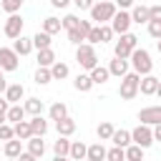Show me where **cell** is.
<instances>
[{
    "instance_id": "6da1fadb",
    "label": "cell",
    "mask_w": 161,
    "mask_h": 161,
    "mask_svg": "<svg viewBox=\"0 0 161 161\" xmlns=\"http://www.w3.org/2000/svg\"><path fill=\"white\" fill-rule=\"evenodd\" d=\"M98 53H96V45L93 43H88V40H83L80 45H75V63L83 68V70H91V68H96L98 65Z\"/></svg>"
},
{
    "instance_id": "7a4b0ae2",
    "label": "cell",
    "mask_w": 161,
    "mask_h": 161,
    "mask_svg": "<svg viewBox=\"0 0 161 161\" xmlns=\"http://www.w3.org/2000/svg\"><path fill=\"white\" fill-rule=\"evenodd\" d=\"M128 63H131V70H136L138 75H146L153 70V60H151V53L146 48H133L131 55H128Z\"/></svg>"
},
{
    "instance_id": "3957f363",
    "label": "cell",
    "mask_w": 161,
    "mask_h": 161,
    "mask_svg": "<svg viewBox=\"0 0 161 161\" xmlns=\"http://www.w3.org/2000/svg\"><path fill=\"white\" fill-rule=\"evenodd\" d=\"M118 8H116V3L113 0H96L93 5H91V20L96 23V25H101V23H108L111 18H113V13H116Z\"/></svg>"
},
{
    "instance_id": "277c9868",
    "label": "cell",
    "mask_w": 161,
    "mask_h": 161,
    "mask_svg": "<svg viewBox=\"0 0 161 161\" xmlns=\"http://www.w3.org/2000/svg\"><path fill=\"white\" fill-rule=\"evenodd\" d=\"M138 83H141V75L136 70H128L121 75V86H118V96L123 101H133L138 96Z\"/></svg>"
},
{
    "instance_id": "5b68a950",
    "label": "cell",
    "mask_w": 161,
    "mask_h": 161,
    "mask_svg": "<svg viewBox=\"0 0 161 161\" xmlns=\"http://www.w3.org/2000/svg\"><path fill=\"white\" fill-rule=\"evenodd\" d=\"M138 45V38L128 30V33H121L118 35V40H116V45H113V55H118V58H128L131 55V50Z\"/></svg>"
},
{
    "instance_id": "8992f818",
    "label": "cell",
    "mask_w": 161,
    "mask_h": 161,
    "mask_svg": "<svg viewBox=\"0 0 161 161\" xmlns=\"http://www.w3.org/2000/svg\"><path fill=\"white\" fill-rule=\"evenodd\" d=\"M108 25L113 28V33H116V35H121V33H128V30H131V25H133V20H131V13H128V10H123V8H118V10L113 13V18L108 20Z\"/></svg>"
},
{
    "instance_id": "52a82bcc",
    "label": "cell",
    "mask_w": 161,
    "mask_h": 161,
    "mask_svg": "<svg viewBox=\"0 0 161 161\" xmlns=\"http://www.w3.org/2000/svg\"><path fill=\"white\" fill-rule=\"evenodd\" d=\"M131 141L138 143L141 148H148V146L153 143V128H151L148 123H138V126L131 131Z\"/></svg>"
},
{
    "instance_id": "ba28073f",
    "label": "cell",
    "mask_w": 161,
    "mask_h": 161,
    "mask_svg": "<svg viewBox=\"0 0 161 161\" xmlns=\"http://www.w3.org/2000/svg\"><path fill=\"white\" fill-rule=\"evenodd\" d=\"M23 25H25V20L18 13H10L8 20H5V25H3V35L10 38V40H15L18 35H23Z\"/></svg>"
},
{
    "instance_id": "9c48e42d",
    "label": "cell",
    "mask_w": 161,
    "mask_h": 161,
    "mask_svg": "<svg viewBox=\"0 0 161 161\" xmlns=\"http://www.w3.org/2000/svg\"><path fill=\"white\" fill-rule=\"evenodd\" d=\"M18 65H20V55H18L13 48L0 45V68H3L5 73H10V70H18Z\"/></svg>"
},
{
    "instance_id": "30bf717a",
    "label": "cell",
    "mask_w": 161,
    "mask_h": 161,
    "mask_svg": "<svg viewBox=\"0 0 161 161\" xmlns=\"http://www.w3.org/2000/svg\"><path fill=\"white\" fill-rule=\"evenodd\" d=\"M138 123H148V126H156L161 123V106H146L138 111Z\"/></svg>"
},
{
    "instance_id": "8fae6325",
    "label": "cell",
    "mask_w": 161,
    "mask_h": 161,
    "mask_svg": "<svg viewBox=\"0 0 161 161\" xmlns=\"http://www.w3.org/2000/svg\"><path fill=\"white\" fill-rule=\"evenodd\" d=\"M131 70V63H128V58H118V55H113V60L108 63V73L111 75H116V78H121L123 73H128Z\"/></svg>"
},
{
    "instance_id": "7c38bea8",
    "label": "cell",
    "mask_w": 161,
    "mask_h": 161,
    "mask_svg": "<svg viewBox=\"0 0 161 161\" xmlns=\"http://www.w3.org/2000/svg\"><path fill=\"white\" fill-rule=\"evenodd\" d=\"M156 86H158V78H156L153 73H146V75H141L138 93H141V96H153V93H156Z\"/></svg>"
},
{
    "instance_id": "4fadbf2b",
    "label": "cell",
    "mask_w": 161,
    "mask_h": 161,
    "mask_svg": "<svg viewBox=\"0 0 161 161\" xmlns=\"http://www.w3.org/2000/svg\"><path fill=\"white\" fill-rule=\"evenodd\" d=\"M3 96L8 98V103H20L25 98V86L23 83H8V88H5Z\"/></svg>"
},
{
    "instance_id": "5bb4252c",
    "label": "cell",
    "mask_w": 161,
    "mask_h": 161,
    "mask_svg": "<svg viewBox=\"0 0 161 161\" xmlns=\"http://www.w3.org/2000/svg\"><path fill=\"white\" fill-rule=\"evenodd\" d=\"M13 50L23 58V55H28V53H33L35 48H33V38H28V35H18L15 38V43H13Z\"/></svg>"
},
{
    "instance_id": "9a60e30c",
    "label": "cell",
    "mask_w": 161,
    "mask_h": 161,
    "mask_svg": "<svg viewBox=\"0 0 161 161\" xmlns=\"http://www.w3.org/2000/svg\"><path fill=\"white\" fill-rule=\"evenodd\" d=\"M128 13H131V20H133L136 25H143V23L151 20V18H148V5H136V3H133Z\"/></svg>"
},
{
    "instance_id": "2e32d148",
    "label": "cell",
    "mask_w": 161,
    "mask_h": 161,
    "mask_svg": "<svg viewBox=\"0 0 161 161\" xmlns=\"http://www.w3.org/2000/svg\"><path fill=\"white\" fill-rule=\"evenodd\" d=\"M55 123V131L60 133V136H73L75 133V121L70 118V116H63V118H58V121H53Z\"/></svg>"
},
{
    "instance_id": "e0dca14e",
    "label": "cell",
    "mask_w": 161,
    "mask_h": 161,
    "mask_svg": "<svg viewBox=\"0 0 161 161\" xmlns=\"http://www.w3.org/2000/svg\"><path fill=\"white\" fill-rule=\"evenodd\" d=\"M25 143H28V151H30L35 158H43V156H45V141H43V136H30Z\"/></svg>"
},
{
    "instance_id": "ac0fdd59",
    "label": "cell",
    "mask_w": 161,
    "mask_h": 161,
    "mask_svg": "<svg viewBox=\"0 0 161 161\" xmlns=\"http://www.w3.org/2000/svg\"><path fill=\"white\" fill-rule=\"evenodd\" d=\"M68 151H70V136H60V133H58V141L53 143V153H55V158H58V161L65 158Z\"/></svg>"
},
{
    "instance_id": "d6986e66",
    "label": "cell",
    "mask_w": 161,
    "mask_h": 161,
    "mask_svg": "<svg viewBox=\"0 0 161 161\" xmlns=\"http://www.w3.org/2000/svg\"><path fill=\"white\" fill-rule=\"evenodd\" d=\"M88 73H91V80H93V86H103V83L111 78V73H108V65H101V63H98L96 68H91Z\"/></svg>"
},
{
    "instance_id": "ffe728a7",
    "label": "cell",
    "mask_w": 161,
    "mask_h": 161,
    "mask_svg": "<svg viewBox=\"0 0 161 161\" xmlns=\"http://www.w3.org/2000/svg\"><path fill=\"white\" fill-rule=\"evenodd\" d=\"M20 151H23V141H20V138H15V136H13V138H8V141H5V146H3V153H5L8 158H18V156H20Z\"/></svg>"
},
{
    "instance_id": "44dd1931",
    "label": "cell",
    "mask_w": 161,
    "mask_h": 161,
    "mask_svg": "<svg viewBox=\"0 0 161 161\" xmlns=\"http://www.w3.org/2000/svg\"><path fill=\"white\" fill-rule=\"evenodd\" d=\"M13 133H15V138H20V141H28L30 136H33V128H30V121H18V123H13Z\"/></svg>"
},
{
    "instance_id": "7402d4cb",
    "label": "cell",
    "mask_w": 161,
    "mask_h": 161,
    "mask_svg": "<svg viewBox=\"0 0 161 161\" xmlns=\"http://www.w3.org/2000/svg\"><path fill=\"white\" fill-rule=\"evenodd\" d=\"M86 158H88V161H103V158H106V146H103V141L91 143L88 151H86Z\"/></svg>"
},
{
    "instance_id": "603a6c76",
    "label": "cell",
    "mask_w": 161,
    "mask_h": 161,
    "mask_svg": "<svg viewBox=\"0 0 161 161\" xmlns=\"http://www.w3.org/2000/svg\"><path fill=\"white\" fill-rule=\"evenodd\" d=\"M73 88H75V91H80V93H88V91L93 88L91 73H88V70H86V73H78V75H75V80H73Z\"/></svg>"
},
{
    "instance_id": "cb8c5ba5",
    "label": "cell",
    "mask_w": 161,
    "mask_h": 161,
    "mask_svg": "<svg viewBox=\"0 0 161 161\" xmlns=\"http://www.w3.org/2000/svg\"><path fill=\"white\" fill-rule=\"evenodd\" d=\"M30 128H33V136H45L48 133V121L43 118V113L30 116Z\"/></svg>"
},
{
    "instance_id": "d4e9b609",
    "label": "cell",
    "mask_w": 161,
    "mask_h": 161,
    "mask_svg": "<svg viewBox=\"0 0 161 161\" xmlns=\"http://www.w3.org/2000/svg\"><path fill=\"white\" fill-rule=\"evenodd\" d=\"M50 45H53V35H50V33L38 30V33L33 35V48H35V50H40V48H50Z\"/></svg>"
},
{
    "instance_id": "484cf974",
    "label": "cell",
    "mask_w": 161,
    "mask_h": 161,
    "mask_svg": "<svg viewBox=\"0 0 161 161\" xmlns=\"http://www.w3.org/2000/svg\"><path fill=\"white\" fill-rule=\"evenodd\" d=\"M55 60H58V58H55V50H53V45H50V48H40V50H38V65H45V68H50Z\"/></svg>"
},
{
    "instance_id": "4316f807",
    "label": "cell",
    "mask_w": 161,
    "mask_h": 161,
    "mask_svg": "<svg viewBox=\"0 0 161 161\" xmlns=\"http://www.w3.org/2000/svg\"><path fill=\"white\" fill-rule=\"evenodd\" d=\"M23 108H25V113L28 116H38V113H43V108H45V103L40 101V98H25V103H23Z\"/></svg>"
},
{
    "instance_id": "83f0119b",
    "label": "cell",
    "mask_w": 161,
    "mask_h": 161,
    "mask_svg": "<svg viewBox=\"0 0 161 161\" xmlns=\"http://www.w3.org/2000/svg\"><path fill=\"white\" fill-rule=\"evenodd\" d=\"M28 113H25V108L20 106V103H10L8 106V113H5V118L10 121V123H18V121H23Z\"/></svg>"
},
{
    "instance_id": "f1b7e54d",
    "label": "cell",
    "mask_w": 161,
    "mask_h": 161,
    "mask_svg": "<svg viewBox=\"0 0 161 161\" xmlns=\"http://www.w3.org/2000/svg\"><path fill=\"white\" fill-rule=\"evenodd\" d=\"M50 73H53V80H63V78H68V75H70V68H68V63L55 60V63L50 65Z\"/></svg>"
},
{
    "instance_id": "f546056e",
    "label": "cell",
    "mask_w": 161,
    "mask_h": 161,
    "mask_svg": "<svg viewBox=\"0 0 161 161\" xmlns=\"http://www.w3.org/2000/svg\"><path fill=\"white\" fill-rule=\"evenodd\" d=\"M63 116H68V106H65L63 101L50 103V108H48V118H50V121H58V118H63Z\"/></svg>"
},
{
    "instance_id": "4dcf8cb0",
    "label": "cell",
    "mask_w": 161,
    "mask_h": 161,
    "mask_svg": "<svg viewBox=\"0 0 161 161\" xmlns=\"http://www.w3.org/2000/svg\"><path fill=\"white\" fill-rule=\"evenodd\" d=\"M111 143H116V146H128L131 143V131H126V128H116L113 131V136H111Z\"/></svg>"
},
{
    "instance_id": "1f68e13d",
    "label": "cell",
    "mask_w": 161,
    "mask_h": 161,
    "mask_svg": "<svg viewBox=\"0 0 161 161\" xmlns=\"http://www.w3.org/2000/svg\"><path fill=\"white\" fill-rule=\"evenodd\" d=\"M60 28H63V23H60V18H55V15H48V18L43 20V30L50 33V35L60 33Z\"/></svg>"
},
{
    "instance_id": "d6a6232c",
    "label": "cell",
    "mask_w": 161,
    "mask_h": 161,
    "mask_svg": "<svg viewBox=\"0 0 161 161\" xmlns=\"http://www.w3.org/2000/svg\"><path fill=\"white\" fill-rule=\"evenodd\" d=\"M113 131H116V126H113L111 121H101V123H98V128H96V133H98V138H101V141H111Z\"/></svg>"
},
{
    "instance_id": "836d02e7",
    "label": "cell",
    "mask_w": 161,
    "mask_h": 161,
    "mask_svg": "<svg viewBox=\"0 0 161 161\" xmlns=\"http://www.w3.org/2000/svg\"><path fill=\"white\" fill-rule=\"evenodd\" d=\"M86 151H88V146H86L83 141H70V151H68V156L75 158V161H80V158H86Z\"/></svg>"
},
{
    "instance_id": "e575fe53",
    "label": "cell",
    "mask_w": 161,
    "mask_h": 161,
    "mask_svg": "<svg viewBox=\"0 0 161 161\" xmlns=\"http://www.w3.org/2000/svg\"><path fill=\"white\" fill-rule=\"evenodd\" d=\"M53 80V73H50V68H45V65H38V70H35V83L38 86H48Z\"/></svg>"
},
{
    "instance_id": "d590c367",
    "label": "cell",
    "mask_w": 161,
    "mask_h": 161,
    "mask_svg": "<svg viewBox=\"0 0 161 161\" xmlns=\"http://www.w3.org/2000/svg\"><path fill=\"white\" fill-rule=\"evenodd\" d=\"M143 151H146V148H141L138 143L131 141V143L126 146V158H128V161H141V158H143Z\"/></svg>"
},
{
    "instance_id": "8d00e7d4",
    "label": "cell",
    "mask_w": 161,
    "mask_h": 161,
    "mask_svg": "<svg viewBox=\"0 0 161 161\" xmlns=\"http://www.w3.org/2000/svg\"><path fill=\"white\" fill-rule=\"evenodd\" d=\"M106 158H108V161H123V158H126V148L113 143V148H106Z\"/></svg>"
},
{
    "instance_id": "74e56055",
    "label": "cell",
    "mask_w": 161,
    "mask_h": 161,
    "mask_svg": "<svg viewBox=\"0 0 161 161\" xmlns=\"http://www.w3.org/2000/svg\"><path fill=\"white\" fill-rule=\"evenodd\" d=\"M23 3H25V0H0V8H3L8 15H10V13H20Z\"/></svg>"
},
{
    "instance_id": "f35d334b",
    "label": "cell",
    "mask_w": 161,
    "mask_h": 161,
    "mask_svg": "<svg viewBox=\"0 0 161 161\" xmlns=\"http://www.w3.org/2000/svg\"><path fill=\"white\" fill-rule=\"evenodd\" d=\"M65 33H68V43H73V45H80V43L86 40V35L78 30V25H75V28H70V30H65Z\"/></svg>"
},
{
    "instance_id": "ab89813d",
    "label": "cell",
    "mask_w": 161,
    "mask_h": 161,
    "mask_svg": "<svg viewBox=\"0 0 161 161\" xmlns=\"http://www.w3.org/2000/svg\"><path fill=\"white\" fill-rule=\"evenodd\" d=\"M146 28H148V35H151L153 40H158V38H161V20H148V23H146Z\"/></svg>"
},
{
    "instance_id": "60d3db41",
    "label": "cell",
    "mask_w": 161,
    "mask_h": 161,
    "mask_svg": "<svg viewBox=\"0 0 161 161\" xmlns=\"http://www.w3.org/2000/svg\"><path fill=\"white\" fill-rule=\"evenodd\" d=\"M86 40H88V43H93V45H98V43H101V25H96V23H93V28L88 30Z\"/></svg>"
},
{
    "instance_id": "b9f144b4",
    "label": "cell",
    "mask_w": 161,
    "mask_h": 161,
    "mask_svg": "<svg viewBox=\"0 0 161 161\" xmlns=\"http://www.w3.org/2000/svg\"><path fill=\"white\" fill-rule=\"evenodd\" d=\"M15 133H13V123L10 121H3L0 123V141H8V138H13Z\"/></svg>"
},
{
    "instance_id": "7bdbcfd3",
    "label": "cell",
    "mask_w": 161,
    "mask_h": 161,
    "mask_svg": "<svg viewBox=\"0 0 161 161\" xmlns=\"http://www.w3.org/2000/svg\"><path fill=\"white\" fill-rule=\"evenodd\" d=\"M113 28L108 25V23H101V43H108V40H113Z\"/></svg>"
},
{
    "instance_id": "ee69618b",
    "label": "cell",
    "mask_w": 161,
    "mask_h": 161,
    "mask_svg": "<svg viewBox=\"0 0 161 161\" xmlns=\"http://www.w3.org/2000/svg\"><path fill=\"white\" fill-rule=\"evenodd\" d=\"M78 20H80L78 15H73V13H68V15H65V18L60 20V23H63V28H65V30H70V28H75V25H78Z\"/></svg>"
},
{
    "instance_id": "f6af8a7d",
    "label": "cell",
    "mask_w": 161,
    "mask_h": 161,
    "mask_svg": "<svg viewBox=\"0 0 161 161\" xmlns=\"http://www.w3.org/2000/svg\"><path fill=\"white\" fill-rule=\"evenodd\" d=\"M148 18L151 20H161V5H148Z\"/></svg>"
},
{
    "instance_id": "bcb514c9",
    "label": "cell",
    "mask_w": 161,
    "mask_h": 161,
    "mask_svg": "<svg viewBox=\"0 0 161 161\" xmlns=\"http://www.w3.org/2000/svg\"><path fill=\"white\" fill-rule=\"evenodd\" d=\"M8 106H10V103H8V98H5V96H0V123H3V121H8V118H5Z\"/></svg>"
},
{
    "instance_id": "7dc6e473",
    "label": "cell",
    "mask_w": 161,
    "mask_h": 161,
    "mask_svg": "<svg viewBox=\"0 0 161 161\" xmlns=\"http://www.w3.org/2000/svg\"><path fill=\"white\" fill-rule=\"evenodd\" d=\"M91 28H93V20H78V30H80L83 35H88Z\"/></svg>"
},
{
    "instance_id": "c3c4849f",
    "label": "cell",
    "mask_w": 161,
    "mask_h": 161,
    "mask_svg": "<svg viewBox=\"0 0 161 161\" xmlns=\"http://www.w3.org/2000/svg\"><path fill=\"white\" fill-rule=\"evenodd\" d=\"M93 3H96V0H73V5H75L78 10H91Z\"/></svg>"
},
{
    "instance_id": "681fc988",
    "label": "cell",
    "mask_w": 161,
    "mask_h": 161,
    "mask_svg": "<svg viewBox=\"0 0 161 161\" xmlns=\"http://www.w3.org/2000/svg\"><path fill=\"white\" fill-rule=\"evenodd\" d=\"M116 3V8H123V10H131V5L136 3V0H113Z\"/></svg>"
},
{
    "instance_id": "f907efd6",
    "label": "cell",
    "mask_w": 161,
    "mask_h": 161,
    "mask_svg": "<svg viewBox=\"0 0 161 161\" xmlns=\"http://www.w3.org/2000/svg\"><path fill=\"white\" fill-rule=\"evenodd\" d=\"M70 3H73V0H50V5H53V8H60V10H63V8H68Z\"/></svg>"
},
{
    "instance_id": "816d5d0a",
    "label": "cell",
    "mask_w": 161,
    "mask_h": 161,
    "mask_svg": "<svg viewBox=\"0 0 161 161\" xmlns=\"http://www.w3.org/2000/svg\"><path fill=\"white\" fill-rule=\"evenodd\" d=\"M20 161H35V156L30 153V151H20V156H18Z\"/></svg>"
},
{
    "instance_id": "f5cc1de1",
    "label": "cell",
    "mask_w": 161,
    "mask_h": 161,
    "mask_svg": "<svg viewBox=\"0 0 161 161\" xmlns=\"http://www.w3.org/2000/svg\"><path fill=\"white\" fill-rule=\"evenodd\" d=\"M151 128H153V141H161V123H156Z\"/></svg>"
},
{
    "instance_id": "db71d44e",
    "label": "cell",
    "mask_w": 161,
    "mask_h": 161,
    "mask_svg": "<svg viewBox=\"0 0 161 161\" xmlns=\"http://www.w3.org/2000/svg\"><path fill=\"white\" fill-rule=\"evenodd\" d=\"M5 88H8V80H5V78H0V96L5 93Z\"/></svg>"
},
{
    "instance_id": "11a10c76",
    "label": "cell",
    "mask_w": 161,
    "mask_h": 161,
    "mask_svg": "<svg viewBox=\"0 0 161 161\" xmlns=\"http://www.w3.org/2000/svg\"><path fill=\"white\" fill-rule=\"evenodd\" d=\"M153 96H158V98H161V78H158V86H156V93H153Z\"/></svg>"
},
{
    "instance_id": "9f6ffc18",
    "label": "cell",
    "mask_w": 161,
    "mask_h": 161,
    "mask_svg": "<svg viewBox=\"0 0 161 161\" xmlns=\"http://www.w3.org/2000/svg\"><path fill=\"white\" fill-rule=\"evenodd\" d=\"M156 50H158V53H161V38H158V40H156Z\"/></svg>"
},
{
    "instance_id": "6f0895ef",
    "label": "cell",
    "mask_w": 161,
    "mask_h": 161,
    "mask_svg": "<svg viewBox=\"0 0 161 161\" xmlns=\"http://www.w3.org/2000/svg\"><path fill=\"white\" fill-rule=\"evenodd\" d=\"M0 78H5V70H3V68H0Z\"/></svg>"
}]
</instances>
